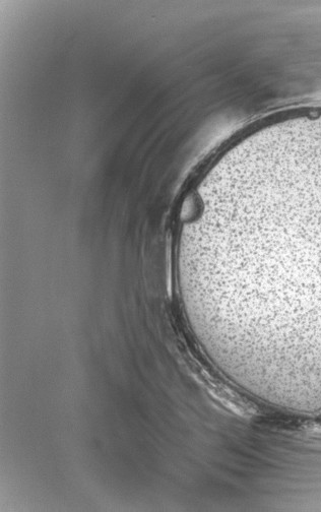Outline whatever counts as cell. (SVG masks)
Wrapping results in <instances>:
<instances>
[{"label":"cell","instance_id":"cell-1","mask_svg":"<svg viewBox=\"0 0 321 512\" xmlns=\"http://www.w3.org/2000/svg\"><path fill=\"white\" fill-rule=\"evenodd\" d=\"M195 265L217 291L261 290L283 339L321 347V134L268 145L215 181Z\"/></svg>","mask_w":321,"mask_h":512}]
</instances>
